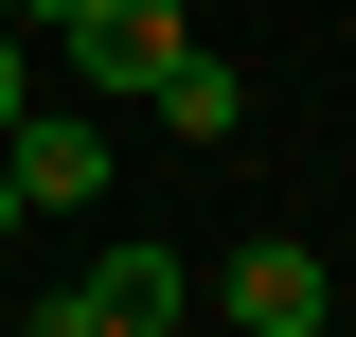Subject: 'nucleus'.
I'll return each instance as SVG.
<instances>
[{
    "label": "nucleus",
    "mask_w": 356,
    "mask_h": 337,
    "mask_svg": "<svg viewBox=\"0 0 356 337\" xmlns=\"http://www.w3.org/2000/svg\"><path fill=\"white\" fill-rule=\"evenodd\" d=\"M178 302H196V266H178V249H143V231H107V249L36 302V337H178Z\"/></svg>",
    "instance_id": "f257e3e1"
},
{
    "label": "nucleus",
    "mask_w": 356,
    "mask_h": 337,
    "mask_svg": "<svg viewBox=\"0 0 356 337\" xmlns=\"http://www.w3.org/2000/svg\"><path fill=\"white\" fill-rule=\"evenodd\" d=\"M54 53H72V71L107 89V107H143V89H161V71H178L196 36H178V0H89V18H72Z\"/></svg>",
    "instance_id": "f03ea898"
},
{
    "label": "nucleus",
    "mask_w": 356,
    "mask_h": 337,
    "mask_svg": "<svg viewBox=\"0 0 356 337\" xmlns=\"http://www.w3.org/2000/svg\"><path fill=\"white\" fill-rule=\"evenodd\" d=\"M0 160H18V213H89L107 196V125H72V107H18Z\"/></svg>",
    "instance_id": "7ed1b4c3"
},
{
    "label": "nucleus",
    "mask_w": 356,
    "mask_h": 337,
    "mask_svg": "<svg viewBox=\"0 0 356 337\" xmlns=\"http://www.w3.org/2000/svg\"><path fill=\"white\" fill-rule=\"evenodd\" d=\"M214 302H232V337H321V302H339V284H321V249H285V231H267V249L214 266Z\"/></svg>",
    "instance_id": "20e7f679"
},
{
    "label": "nucleus",
    "mask_w": 356,
    "mask_h": 337,
    "mask_svg": "<svg viewBox=\"0 0 356 337\" xmlns=\"http://www.w3.org/2000/svg\"><path fill=\"white\" fill-rule=\"evenodd\" d=\"M143 107H161L178 142H232V125H250V89H232V53H178V71L143 89Z\"/></svg>",
    "instance_id": "39448f33"
},
{
    "label": "nucleus",
    "mask_w": 356,
    "mask_h": 337,
    "mask_svg": "<svg viewBox=\"0 0 356 337\" xmlns=\"http://www.w3.org/2000/svg\"><path fill=\"white\" fill-rule=\"evenodd\" d=\"M18 107H36V53H18V18H0V125H18Z\"/></svg>",
    "instance_id": "423d86ee"
},
{
    "label": "nucleus",
    "mask_w": 356,
    "mask_h": 337,
    "mask_svg": "<svg viewBox=\"0 0 356 337\" xmlns=\"http://www.w3.org/2000/svg\"><path fill=\"white\" fill-rule=\"evenodd\" d=\"M0 18H18V36H72V18H89V0H0Z\"/></svg>",
    "instance_id": "0eeeda50"
},
{
    "label": "nucleus",
    "mask_w": 356,
    "mask_h": 337,
    "mask_svg": "<svg viewBox=\"0 0 356 337\" xmlns=\"http://www.w3.org/2000/svg\"><path fill=\"white\" fill-rule=\"evenodd\" d=\"M0 231H18V160H0Z\"/></svg>",
    "instance_id": "6e6552de"
}]
</instances>
